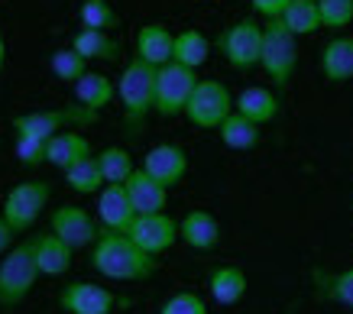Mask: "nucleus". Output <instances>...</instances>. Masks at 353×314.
<instances>
[{"instance_id":"0eeeda50","label":"nucleus","mask_w":353,"mask_h":314,"mask_svg":"<svg viewBox=\"0 0 353 314\" xmlns=\"http://www.w3.org/2000/svg\"><path fill=\"white\" fill-rule=\"evenodd\" d=\"M217 49L227 59V65L236 72H250L259 65L263 59V23H256L253 17L230 23L224 33L217 36Z\"/></svg>"},{"instance_id":"bb28decb","label":"nucleus","mask_w":353,"mask_h":314,"mask_svg":"<svg viewBox=\"0 0 353 314\" xmlns=\"http://www.w3.org/2000/svg\"><path fill=\"white\" fill-rule=\"evenodd\" d=\"M65 185L78 191V195H97L101 188H104V172H101V165H97V156H88L81 163H75L72 169H65Z\"/></svg>"},{"instance_id":"7c9ffc66","label":"nucleus","mask_w":353,"mask_h":314,"mask_svg":"<svg viewBox=\"0 0 353 314\" xmlns=\"http://www.w3.org/2000/svg\"><path fill=\"white\" fill-rule=\"evenodd\" d=\"M78 17H81V26H88V30H117V10L110 7L108 0H81V10H78Z\"/></svg>"},{"instance_id":"c9c22d12","label":"nucleus","mask_w":353,"mask_h":314,"mask_svg":"<svg viewBox=\"0 0 353 314\" xmlns=\"http://www.w3.org/2000/svg\"><path fill=\"white\" fill-rule=\"evenodd\" d=\"M250 3H253V10H256L259 17H266V20H279L292 0H250Z\"/></svg>"},{"instance_id":"a211bd4d","label":"nucleus","mask_w":353,"mask_h":314,"mask_svg":"<svg viewBox=\"0 0 353 314\" xmlns=\"http://www.w3.org/2000/svg\"><path fill=\"white\" fill-rule=\"evenodd\" d=\"M179 237L192 249H214L221 243V224L211 211H188L179 220Z\"/></svg>"},{"instance_id":"2f4dec72","label":"nucleus","mask_w":353,"mask_h":314,"mask_svg":"<svg viewBox=\"0 0 353 314\" xmlns=\"http://www.w3.org/2000/svg\"><path fill=\"white\" fill-rule=\"evenodd\" d=\"M49 68H52L62 81H81V75H88V62L75 49H59V52H52Z\"/></svg>"},{"instance_id":"7ed1b4c3","label":"nucleus","mask_w":353,"mask_h":314,"mask_svg":"<svg viewBox=\"0 0 353 314\" xmlns=\"http://www.w3.org/2000/svg\"><path fill=\"white\" fill-rule=\"evenodd\" d=\"M259 68L269 75L272 87L285 91L299 68V36L292 33L282 20H266L263 23V59Z\"/></svg>"},{"instance_id":"20e7f679","label":"nucleus","mask_w":353,"mask_h":314,"mask_svg":"<svg viewBox=\"0 0 353 314\" xmlns=\"http://www.w3.org/2000/svg\"><path fill=\"white\" fill-rule=\"evenodd\" d=\"M39 262H36V237L23 240L3 256L0 262V308H13L32 292L39 279Z\"/></svg>"},{"instance_id":"e433bc0d","label":"nucleus","mask_w":353,"mask_h":314,"mask_svg":"<svg viewBox=\"0 0 353 314\" xmlns=\"http://www.w3.org/2000/svg\"><path fill=\"white\" fill-rule=\"evenodd\" d=\"M13 237H17V233H13V227L3 220V214H0V256H7V253L13 249Z\"/></svg>"},{"instance_id":"6ab92c4d","label":"nucleus","mask_w":353,"mask_h":314,"mask_svg":"<svg viewBox=\"0 0 353 314\" xmlns=\"http://www.w3.org/2000/svg\"><path fill=\"white\" fill-rule=\"evenodd\" d=\"M321 72L331 85L353 78V36H334L321 49Z\"/></svg>"},{"instance_id":"4be33fe9","label":"nucleus","mask_w":353,"mask_h":314,"mask_svg":"<svg viewBox=\"0 0 353 314\" xmlns=\"http://www.w3.org/2000/svg\"><path fill=\"white\" fill-rule=\"evenodd\" d=\"M91 156V143H88V136H81V133H55L52 140H49V152H46V163H52L55 169H72L75 163H81V159H88Z\"/></svg>"},{"instance_id":"aec40b11","label":"nucleus","mask_w":353,"mask_h":314,"mask_svg":"<svg viewBox=\"0 0 353 314\" xmlns=\"http://www.w3.org/2000/svg\"><path fill=\"white\" fill-rule=\"evenodd\" d=\"M234 110L263 127V123L279 117V98L269 91V87L253 85V87H243V91L234 98Z\"/></svg>"},{"instance_id":"4468645a","label":"nucleus","mask_w":353,"mask_h":314,"mask_svg":"<svg viewBox=\"0 0 353 314\" xmlns=\"http://www.w3.org/2000/svg\"><path fill=\"white\" fill-rule=\"evenodd\" d=\"M97 220L104 230H117V233L130 230V224L137 220V211L123 185H108L97 191Z\"/></svg>"},{"instance_id":"473e14b6","label":"nucleus","mask_w":353,"mask_h":314,"mask_svg":"<svg viewBox=\"0 0 353 314\" xmlns=\"http://www.w3.org/2000/svg\"><path fill=\"white\" fill-rule=\"evenodd\" d=\"M318 10L327 30H343L353 23V0H318Z\"/></svg>"},{"instance_id":"4c0bfd02","label":"nucleus","mask_w":353,"mask_h":314,"mask_svg":"<svg viewBox=\"0 0 353 314\" xmlns=\"http://www.w3.org/2000/svg\"><path fill=\"white\" fill-rule=\"evenodd\" d=\"M3 62H7V43H3V33H0V72H3Z\"/></svg>"},{"instance_id":"f8f14e48","label":"nucleus","mask_w":353,"mask_h":314,"mask_svg":"<svg viewBox=\"0 0 353 314\" xmlns=\"http://www.w3.org/2000/svg\"><path fill=\"white\" fill-rule=\"evenodd\" d=\"M114 304V292L97 282H72L59 292V308L65 314H110Z\"/></svg>"},{"instance_id":"c756f323","label":"nucleus","mask_w":353,"mask_h":314,"mask_svg":"<svg viewBox=\"0 0 353 314\" xmlns=\"http://www.w3.org/2000/svg\"><path fill=\"white\" fill-rule=\"evenodd\" d=\"M318 292L334 304L353 308V269L334 272V275H318Z\"/></svg>"},{"instance_id":"b1692460","label":"nucleus","mask_w":353,"mask_h":314,"mask_svg":"<svg viewBox=\"0 0 353 314\" xmlns=\"http://www.w3.org/2000/svg\"><path fill=\"white\" fill-rule=\"evenodd\" d=\"M211 55V43L201 30H182L175 33V52H172V62H179L185 68H201Z\"/></svg>"},{"instance_id":"f3484780","label":"nucleus","mask_w":353,"mask_h":314,"mask_svg":"<svg viewBox=\"0 0 353 314\" xmlns=\"http://www.w3.org/2000/svg\"><path fill=\"white\" fill-rule=\"evenodd\" d=\"M72 256H75V249L68 247L59 233H36V262H39V272L43 275H65V272L72 269Z\"/></svg>"},{"instance_id":"6e6552de","label":"nucleus","mask_w":353,"mask_h":314,"mask_svg":"<svg viewBox=\"0 0 353 314\" xmlns=\"http://www.w3.org/2000/svg\"><path fill=\"white\" fill-rule=\"evenodd\" d=\"M52 188L43 178H32V182H20L10 188V195L3 201V220L13 227V233H26V230L39 220V214L49 205Z\"/></svg>"},{"instance_id":"a878e982","label":"nucleus","mask_w":353,"mask_h":314,"mask_svg":"<svg viewBox=\"0 0 353 314\" xmlns=\"http://www.w3.org/2000/svg\"><path fill=\"white\" fill-rule=\"evenodd\" d=\"M114 81H110L108 75H101V72H88V75H81V81H75V98L78 104H85V107L91 110H101L108 107L110 98H114Z\"/></svg>"},{"instance_id":"39448f33","label":"nucleus","mask_w":353,"mask_h":314,"mask_svg":"<svg viewBox=\"0 0 353 314\" xmlns=\"http://www.w3.org/2000/svg\"><path fill=\"white\" fill-rule=\"evenodd\" d=\"M97 120V110L85 104H65L52 110H32L13 117V130L17 136H39V140H52L55 133H65L68 127H88Z\"/></svg>"},{"instance_id":"412c9836","label":"nucleus","mask_w":353,"mask_h":314,"mask_svg":"<svg viewBox=\"0 0 353 314\" xmlns=\"http://www.w3.org/2000/svg\"><path fill=\"white\" fill-rule=\"evenodd\" d=\"M72 49H75L85 62H117L120 59V43L104 30H78L75 39H72Z\"/></svg>"},{"instance_id":"2eb2a0df","label":"nucleus","mask_w":353,"mask_h":314,"mask_svg":"<svg viewBox=\"0 0 353 314\" xmlns=\"http://www.w3.org/2000/svg\"><path fill=\"white\" fill-rule=\"evenodd\" d=\"M123 188H127L137 214H162L165 205H169V188L162 182H156L146 169H137V172L123 182Z\"/></svg>"},{"instance_id":"9b49d317","label":"nucleus","mask_w":353,"mask_h":314,"mask_svg":"<svg viewBox=\"0 0 353 314\" xmlns=\"http://www.w3.org/2000/svg\"><path fill=\"white\" fill-rule=\"evenodd\" d=\"M101 220L91 217L85 207L78 205H62L52 211V233L68 243L72 249H85V247H94L97 237H101Z\"/></svg>"},{"instance_id":"ddd939ff","label":"nucleus","mask_w":353,"mask_h":314,"mask_svg":"<svg viewBox=\"0 0 353 314\" xmlns=\"http://www.w3.org/2000/svg\"><path fill=\"white\" fill-rule=\"evenodd\" d=\"M139 169H146V172L162 182L165 188L172 185H179L188 172V156H185L182 146H175V143H159V146H152L146 156H143V165Z\"/></svg>"},{"instance_id":"5701e85b","label":"nucleus","mask_w":353,"mask_h":314,"mask_svg":"<svg viewBox=\"0 0 353 314\" xmlns=\"http://www.w3.org/2000/svg\"><path fill=\"white\" fill-rule=\"evenodd\" d=\"M246 272L236 269V266H221V269L211 272L208 279V289H211V298L217 304H236L246 295Z\"/></svg>"},{"instance_id":"f257e3e1","label":"nucleus","mask_w":353,"mask_h":314,"mask_svg":"<svg viewBox=\"0 0 353 314\" xmlns=\"http://www.w3.org/2000/svg\"><path fill=\"white\" fill-rule=\"evenodd\" d=\"M91 266L110 282H143L156 272V256L139 249L127 233L101 230L97 243L91 247Z\"/></svg>"},{"instance_id":"72a5a7b5","label":"nucleus","mask_w":353,"mask_h":314,"mask_svg":"<svg viewBox=\"0 0 353 314\" xmlns=\"http://www.w3.org/2000/svg\"><path fill=\"white\" fill-rule=\"evenodd\" d=\"M46 152H49V140H39V136H17V159L20 165H36L46 163Z\"/></svg>"},{"instance_id":"f704fd0d","label":"nucleus","mask_w":353,"mask_h":314,"mask_svg":"<svg viewBox=\"0 0 353 314\" xmlns=\"http://www.w3.org/2000/svg\"><path fill=\"white\" fill-rule=\"evenodd\" d=\"M159 314H208V304H204L201 295H194V292H179V295H172L169 302L162 304Z\"/></svg>"},{"instance_id":"393cba45","label":"nucleus","mask_w":353,"mask_h":314,"mask_svg":"<svg viewBox=\"0 0 353 314\" xmlns=\"http://www.w3.org/2000/svg\"><path fill=\"white\" fill-rule=\"evenodd\" d=\"M217 133H221V143H224L227 149H236V152L253 149L259 143V123H253L250 117L236 114V110L217 127Z\"/></svg>"},{"instance_id":"cd10ccee","label":"nucleus","mask_w":353,"mask_h":314,"mask_svg":"<svg viewBox=\"0 0 353 314\" xmlns=\"http://www.w3.org/2000/svg\"><path fill=\"white\" fill-rule=\"evenodd\" d=\"M279 20L285 23L295 36H311L321 30V10H318V3H311V0H292Z\"/></svg>"},{"instance_id":"f03ea898","label":"nucleus","mask_w":353,"mask_h":314,"mask_svg":"<svg viewBox=\"0 0 353 314\" xmlns=\"http://www.w3.org/2000/svg\"><path fill=\"white\" fill-rule=\"evenodd\" d=\"M156 78H159V68L143 62V59H133L117 81V94H120V104H123V120H127V127L133 133L143 130L146 117L156 114Z\"/></svg>"},{"instance_id":"1a4fd4ad","label":"nucleus","mask_w":353,"mask_h":314,"mask_svg":"<svg viewBox=\"0 0 353 314\" xmlns=\"http://www.w3.org/2000/svg\"><path fill=\"white\" fill-rule=\"evenodd\" d=\"M194 85H198L194 68H185L179 62L162 65L159 78H156V114L159 117H179V114H185Z\"/></svg>"},{"instance_id":"58836bf2","label":"nucleus","mask_w":353,"mask_h":314,"mask_svg":"<svg viewBox=\"0 0 353 314\" xmlns=\"http://www.w3.org/2000/svg\"><path fill=\"white\" fill-rule=\"evenodd\" d=\"M311 3H318V0H311Z\"/></svg>"},{"instance_id":"423d86ee","label":"nucleus","mask_w":353,"mask_h":314,"mask_svg":"<svg viewBox=\"0 0 353 314\" xmlns=\"http://www.w3.org/2000/svg\"><path fill=\"white\" fill-rule=\"evenodd\" d=\"M230 114H234L230 87L224 81H214V78H198L192 98H188V107H185L188 123L201 127V130H217Z\"/></svg>"},{"instance_id":"c85d7f7f","label":"nucleus","mask_w":353,"mask_h":314,"mask_svg":"<svg viewBox=\"0 0 353 314\" xmlns=\"http://www.w3.org/2000/svg\"><path fill=\"white\" fill-rule=\"evenodd\" d=\"M97 165H101L108 185H123L130 175L137 172V169H133V156H130L123 146H108V149H101L97 152Z\"/></svg>"},{"instance_id":"9d476101","label":"nucleus","mask_w":353,"mask_h":314,"mask_svg":"<svg viewBox=\"0 0 353 314\" xmlns=\"http://www.w3.org/2000/svg\"><path fill=\"white\" fill-rule=\"evenodd\" d=\"M127 237L137 243L139 249H146L150 256H159L165 249L179 243V220H172L165 211L162 214H137V220L130 224Z\"/></svg>"},{"instance_id":"dca6fc26","label":"nucleus","mask_w":353,"mask_h":314,"mask_svg":"<svg viewBox=\"0 0 353 314\" xmlns=\"http://www.w3.org/2000/svg\"><path fill=\"white\" fill-rule=\"evenodd\" d=\"M172 52H175V33L162 23H146L137 33V59L150 62V65L162 68L172 62Z\"/></svg>"}]
</instances>
